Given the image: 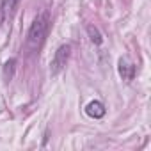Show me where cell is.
Here are the masks:
<instances>
[{
	"label": "cell",
	"instance_id": "2",
	"mask_svg": "<svg viewBox=\"0 0 151 151\" xmlns=\"http://www.w3.org/2000/svg\"><path fill=\"white\" fill-rule=\"evenodd\" d=\"M69 55H71V46L69 45H60L57 48V52H55V55H53V59L50 62L52 75H57V73H60L66 68V64L69 60Z\"/></svg>",
	"mask_w": 151,
	"mask_h": 151
},
{
	"label": "cell",
	"instance_id": "4",
	"mask_svg": "<svg viewBox=\"0 0 151 151\" xmlns=\"http://www.w3.org/2000/svg\"><path fill=\"white\" fill-rule=\"evenodd\" d=\"M105 105L101 103V101H98V100H94V101H89L87 103V107H86V114L89 116V117H93V119H101L103 116H105Z\"/></svg>",
	"mask_w": 151,
	"mask_h": 151
},
{
	"label": "cell",
	"instance_id": "1",
	"mask_svg": "<svg viewBox=\"0 0 151 151\" xmlns=\"http://www.w3.org/2000/svg\"><path fill=\"white\" fill-rule=\"evenodd\" d=\"M48 29H50V16L46 13L36 16L32 25H30V29H29V32H27V48L32 50V52L37 50L45 43Z\"/></svg>",
	"mask_w": 151,
	"mask_h": 151
},
{
	"label": "cell",
	"instance_id": "7",
	"mask_svg": "<svg viewBox=\"0 0 151 151\" xmlns=\"http://www.w3.org/2000/svg\"><path fill=\"white\" fill-rule=\"evenodd\" d=\"M14 64H16V59H11V60L6 62V66H4V77H6V80H11V78H13Z\"/></svg>",
	"mask_w": 151,
	"mask_h": 151
},
{
	"label": "cell",
	"instance_id": "6",
	"mask_svg": "<svg viewBox=\"0 0 151 151\" xmlns=\"http://www.w3.org/2000/svg\"><path fill=\"white\" fill-rule=\"evenodd\" d=\"M87 34H89V39H91V43H94L96 46H100V45L103 43V37H101V34H100L98 27H94V25H89V27H87Z\"/></svg>",
	"mask_w": 151,
	"mask_h": 151
},
{
	"label": "cell",
	"instance_id": "3",
	"mask_svg": "<svg viewBox=\"0 0 151 151\" xmlns=\"http://www.w3.org/2000/svg\"><path fill=\"white\" fill-rule=\"evenodd\" d=\"M20 4V0H0V25L6 18H11Z\"/></svg>",
	"mask_w": 151,
	"mask_h": 151
},
{
	"label": "cell",
	"instance_id": "5",
	"mask_svg": "<svg viewBox=\"0 0 151 151\" xmlns=\"http://www.w3.org/2000/svg\"><path fill=\"white\" fill-rule=\"evenodd\" d=\"M135 66L132 64V62H126L124 59H121L119 60V75L123 77V80H133V77H135Z\"/></svg>",
	"mask_w": 151,
	"mask_h": 151
}]
</instances>
